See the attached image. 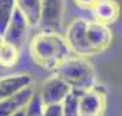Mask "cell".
I'll list each match as a JSON object with an SVG mask.
<instances>
[{
	"mask_svg": "<svg viewBox=\"0 0 122 116\" xmlns=\"http://www.w3.org/2000/svg\"><path fill=\"white\" fill-rule=\"evenodd\" d=\"M65 37L74 55L84 57L99 55L112 42V32L108 25L85 18L74 19L67 26Z\"/></svg>",
	"mask_w": 122,
	"mask_h": 116,
	"instance_id": "1",
	"label": "cell"
},
{
	"mask_svg": "<svg viewBox=\"0 0 122 116\" xmlns=\"http://www.w3.org/2000/svg\"><path fill=\"white\" fill-rule=\"evenodd\" d=\"M29 51L34 63L45 70H56L74 55L65 36L44 30L32 38Z\"/></svg>",
	"mask_w": 122,
	"mask_h": 116,
	"instance_id": "2",
	"label": "cell"
},
{
	"mask_svg": "<svg viewBox=\"0 0 122 116\" xmlns=\"http://www.w3.org/2000/svg\"><path fill=\"white\" fill-rule=\"evenodd\" d=\"M55 74L62 77L73 89L77 90H88L97 85L93 66L84 56L73 55L56 68Z\"/></svg>",
	"mask_w": 122,
	"mask_h": 116,
	"instance_id": "3",
	"label": "cell"
},
{
	"mask_svg": "<svg viewBox=\"0 0 122 116\" xmlns=\"http://www.w3.org/2000/svg\"><path fill=\"white\" fill-rule=\"evenodd\" d=\"M107 105L106 89L96 85L92 89L84 90L80 101V116H103Z\"/></svg>",
	"mask_w": 122,
	"mask_h": 116,
	"instance_id": "4",
	"label": "cell"
},
{
	"mask_svg": "<svg viewBox=\"0 0 122 116\" xmlns=\"http://www.w3.org/2000/svg\"><path fill=\"white\" fill-rule=\"evenodd\" d=\"M63 17V0H43L40 26L44 32H59Z\"/></svg>",
	"mask_w": 122,
	"mask_h": 116,
	"instance_id": "5",
	"label": "cell"
},
{
	"mask_svg": "<svg viewBox=\"0 0 122 116\" xmlns=\"http://www.w3.org/2000/svg\"><path fill=\"white\" fill-rule=\"evenodd\" d=\"M71 89L73 88L63 78L59 77L58 74H55L44 83L40 94H41V98L44 101V104L63 102V100L71 92Z\"/></svg>",
	"mask_w": 122,
	"mask_h": 116,
	"instance_id": "6",
	"label": "cell"
},
{
	"mask_svg": "<svg viewBox=\"0 0 122 116\" xmlns=\"http://www.w3.org/2000/svg\"><path fill=\"white\" fill-rule=\"evenodd\" d=\"M28 28H30L28 19L17 7V10L14 12L7 29L4 30V33L1 34V40L17 45L21 49V46L23 45V41H25V37H26V29Z\"/></svg>",
	"mask_w": 122,
	"mask_h": 116,
	"instance_id": "7",
	"label": "cell"
},
{
	"mask_svg": "<svg viewBox=\"0 0 122 116\" xmlns=\"http://www.w3.org/2000/svg\"><path fill=\"white\" fill-rule=\"evenodd\" d=\"M34 94H36V90L33 86H30V88L23 89L19 93H15L7 98H3L0 102V116H10L14 112L28 107Z\"/></svg>",
	"mask_w": 122,
	"mask_h": 116,
	"instance_id": "8",
	"label": "cell"
},
{
	"mask_svg": "<svg viewBox=\"0 0 122 116\" xmlns=\"http://www.w3.org/2000/svg\"><path fill=\"white\" fill-rule=\"evenodd\" d=\"M30 86H33V78L29 74H15L4 77L0 81V97L1 100L7 98Z\"/></svg>",
	"mask_w": 122,
	"mask_h": 116,
	"instance_id": "9",
	"label": "cell"
},
{
	"mask_svg": "<svg viewBox=\"0 0 122 116\" xmlns=\"http://www.w3.org/2000/svg\"><path fill=\"white\" fill-rule=\"evenodd\" d=\"M92 12L96 21L110 26L111 23L118 21L121 8L115 0H99L92 8Z\"/></svg>",
	"mask_w": 122,
	"mask_h": 116,
	"instance_id": "10",
	"label": "cell"
},
{
	"mask_svg": "<svg viewBox=\"0 0 122 116\" xmlns=\"http://www.w3.org/2000/svg\"><path fill=\"white\" fill-rule=\"evenodd\" d=\"M17 7L26 17L30 28L40 25L43 12V0H17Z\"/></svg>",
	"mask_w": 122,
	"mask_h": 116,
	"instance_id": "11",
	"label": "cell"
},
{
	"mask_svg": "<svg viewBox=\"0 0 122 116\" xmlns=\"http://www.w3.org/2000/svg\"><path fill=\"white\" fill-rule=\"evenodd\" d=\"M18 57H19V48L17 45L1 40V45H0V63H1V67L10 68V67L15 66L18 61Z\"/></svg>",
	"mask_w": 122,
	"mask_h": 116,
	"instance_id": "12",
	"label": "cell"
},
{
	"mask_svg": "<svg viewBox=\"0 0 122 116\" xmlns=\"http://www.w3.org/2000/svg\"><path fill=\"white\" fill-rule=\"evenodd\" d=\"M84 90L71 89V92L66 96L63 100V109L65 116H80V101H81V94Z\"/></svg>",
	"mask_w": 122,
	"mask_h": 116,
	"instance_id": "13",
	"label": "cell"
},
{
	"mask_svg": "<svg viewBox=\"0 0 122 116\" xmlns=\"http://www.w3.org/2000/svg\"><path fill=\"white\" fill-rule=\"evenodd\" d=\"M17 10V0H0V33L3 34Z\"/></svg>",
	"mask_w": 122,
	"mask_h": 116,
	"instance_id": "14",
	"label": "cell"
},
{
	"mask_svg": "<svg viewBox=\"0 0 122 116\" xmlns=\"http://www.w3.org/2000/svg\"><path fill=\"white\" fill-rule=\"evenodd\" d=\"M44 107L45 104L43 101V98H41V94L36 92L32 101L28 104V109H26V115L25 116H43Z\"/></svg>",
	"mask_w": 122,
	"mask_h": 116,
	"instance_id": "15",
	"label": "cell"
},
{
	"mask_svg": "<svg viewBox=\"0 0 122 116\" xmlns=\"http://www.w3.org/2000/svg\"><path fill=\"white\" fill-rule=\"evenodd\" d=\"M43 116H65V109L62 102H54V104H45Z\"/></svg>",
	"mask_w": 122,
	"mask_h": 116,
	"instance_id": "16",
	"label": "cell"
},
{
	"mask_svg": "<svg viewBox=\"0 0 122 116\" xmlns=\"http://www.w3.org/2000/svg\"><path fill=\"white\" fill-rule=\"evenodd\" d=\"M97 1L99 0H74V3L80 8H84V10H92Z\"/></svg>",
	"mask_w": 122,
	"mask_h": 116,
	"instance_id": "17",
	"label": "cell"
},
{
	"mask_svg": "<svg viewBox=\"0 0 122 116\" xmlns=\"http://www.w3.org/2000/svg\"><path fill=\"white\" fill-rule=\"evenodd\" d=\"M26 109H28V107H25V108H22V109L14 112V113H12V115H10V116H25V115H26Z\"/></svg>",
	"mask_w": 122,
	"mask_h": 116,
	"instance_id": "18",
	"label": "cell"
}]
</instances>
